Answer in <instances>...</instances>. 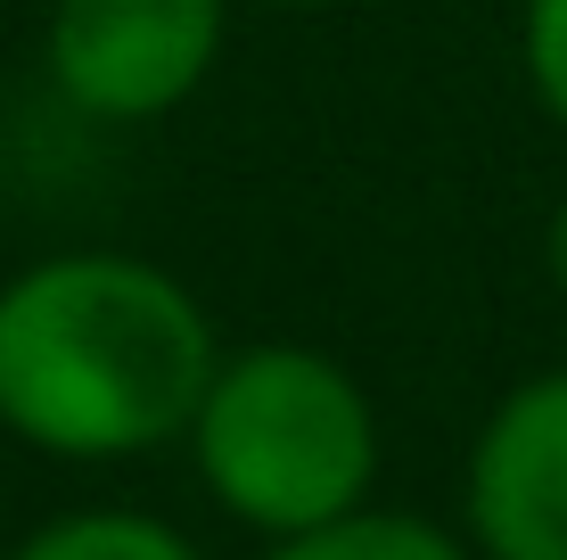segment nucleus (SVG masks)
Listing matches in <instances>:
<instances>
[{
    "instance_id": "obj_8",
    "label": "nucleus",
    "mask_w": 567,
    "mask_h": 560,
    "mask_svg": "<svg viewBox=\"0 0 567 560\" xmlns=\"http://www.w3.org/2000/svg\"><path fill=\"white\" fill-rule=\"evenodd\" d=\"M543 264H551V288L567 297V198L551 206V223H543Z\"/></svg>"
},
{
    "instance_id": "obj_1",
    "label": "nucleus",
    "mask_w": 567,
    "mask_h": 560,
    "mask_svg": "<svg viewBox=\"0 0 567 560\" xmlns=\"http://www.w3.org/2000/svg\"><path fill=\"white\" fill-rule=\"evenodd\" d=\"M214 363L206 305L165 264L83 247L0 288V429L50 461H132L189 437Z\"/></svg>"
},
{
    "instance_id": "obj_9",
    "label": "nucleus",
    "mask_w": 567,
    "mask_h": 560,
    "mask_svg": "<svg viewBox=\"0 0 567 560\" xmlns=\"http://www.w3.org/2000/svg\"><path fill=\"white\" fill-rule=\"evenodd\" d=\"M264 9H329V0H264Z\"/></svg>"
},
{
    "instance_id": "obj_2",
    "label": "nucleus",
    "mask_w": 567,
    "mask_h": 560,
    "mask_svg": "<svg viewBox=\"0 0 567 560\" xmlns=\"http://www.w3.org/2000/svg\"><path fill=\"white\" fill-rule=\"evenodd\" d=\"M189 461L239 528L280 544L370 503L379 413L321 346H239L214 363V388L189 420Z\"/></svg>"
},
{
    "instance_id": "obj_6",
    "label": "nucleus",
    "mask_w": 567,
    "mask_h": 560,
    "mask_svg": "<svg viewBox=\"0 0 567 560\" xmlns=\"http://www.w3.org/2000/svg\"><path fill=\"white\" fill-rule=\"evenodd\" d=\"M0 560H206L156 511H58Z\"/></svg>"
},
{
    "instance_id": "obj_3",
    "label": "nucleus",
    "mask_w": 567,
    "mask_h": 560,
    "mask_svg": "<svg viewBox=\"0 0 567 560\" xmlns=\"http://www.w3.org/2000/svg\"><path fill=\"white\" fill-rule=\"evenodd\" d=\"M223 26V0H58L42 58L83 115L156 124L214 74Z\"/></svg>"
},
{
    "instance_id": "obj_5",
    "label": "nucleus",
    "mask_w": 567,
    "mask_h": 560,
    "mask_svg": "<svg viewBox=\"0 0 567 560\" xmlns=\"http://www.w3.org/2000/svg\"><path fill=\"white\" fill-rule=\"evenodd\" d=\"M264 560H477V552H468L453 528L420 519V511H379V503H362V511L329 519V528L280 536Z\"/></svg>"
},
{
    "instance_id": "obj_4",
    "label": "nucleus",
    "mask_w": 567,
    "mask_h": 560,
    "mask_svg": "<svg viewBox=\"0 0 567 560\" xmlns=\"http://www.w3.org/2000/svg\"><path fill=\"white\" fill-rule=\"evenodd\" d=\"M468 544L485 560H567V363L485 413L468 446Z\"/></svg>"
},
{
    "instance_id": "obj_7",
    "label": "nucleus",
    "mask_w": 567,
    "mask_h": 560,
    "mask_svg": "<svg viewBox=\"0 0 567 560\" xmlns=\"http://www.w3.org/2000/svg\"><path fill=\"white\" fill-rule=\"evenodd\" d=\"M518 50H526V83H535V100L551 108L559 132H567V0H526Z\"/></svg>"
}]
</instances>
